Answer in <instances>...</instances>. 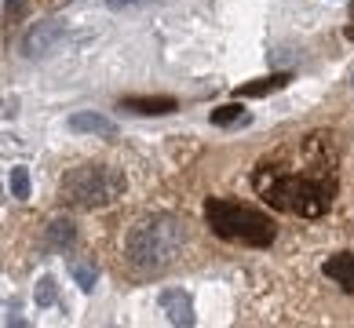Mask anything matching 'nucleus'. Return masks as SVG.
Here are the masks:
<instances>
[{"mask_svg":"<svg viewBox=\"0 0 354 328\" xmlns=\"http://www.w3.org/2000/svg\"><path fill=\"white\" fill-rule=\"evenodd\" d=\"M66 128L73 131V135H102V139H113V135H117V124L110 121V117L95 113V110H77V113H70Z\"/></svg>","mask_w":354,"mask_h":328,"instance_id":"7","label":"nucleus"},{"mask_svg":"<svg viewBox=\"0 0 354 328\" xmlns=\"http://www.w3.org/2000/svg\"><path fill=\"white\" fill-rule=\"evenodd\" d=\"M66 270H70V278H73V284L81 288V292H95V284H99L95 259H88V255H66Z\"/></svg>","mask_w":354,"mask_h":328,"instance_id":"10","label":"nucleus"},{"mask_svg":"<svg viewBox=\"0 0 354 328\" xmlns=\"http://www.w3.org/2000/svg\"><path fill=\"white\" fill-rule=\"evenodd\" d=\"M205 222L212 226L223 241H238L248 248H267L274 244V222L259 208H248L238 201H219L208 197L205 201Z\"/></svg>","mask_w":354,"mask_h":328,"instance_id":"3","label":"nucleus"},{"mask_svg":"<svg viewBox=\"0 0 354 328\" xmlns=\"http://www.w3.org/2000/svg\"><path fill=\"white\" fill-rule=\"evenodd\" d=\"M252 182L263 193L267 204L281 208V212H292V215H304V219H318L333 204V182L325 175H296L278 164H259Z\"/></svg>","mask_w":354,"mask_h":328,"instance_id":"1","label":"nucleus"},{"mask_svg":"<svg viewBox=\"0 0 354 328\" xmlns=\"http://www.w3.org/2000/svg\"><path fill=\"white\" fill-rule=\"evenodd\" d=\"M322 273L329 278L333 284H339V292L354 296V255L351 252H336L322 262Z\"/></svg>","mask_w":354,"mask_h":328,"instance_id":"8","label":"nucleus"},{"mask_svg":"<svg viewBox=\"0 0 354 328\" xmlns=\"http://www.w3.org/2000/svg\"><path fill=\"white\" fill-rule=\"evenodd\" d=\"M26 0H4V19H22Z\"/></svg>","mask_w":354,"mask_h":328,"instance_id":"16","label":"nucleus"},{"mask_svg":"<svg viewBox=\"0 0 354 328\" xmlns=\"http://www.w3.org/2000/svg\"><path fill=\"white\" fill-rule=\"evenodd\" d=\"M11 197H15V201H26V197H30V168L26 164L11 168Z\"/></svg>","mask_w":354,"mask_h":328,"instance_id":"15","label":"nucleus"},{"mask_svg":"<svg viewBox=\"0 0 354 328\" xmlns=\"http://www.w3.org/2000/svg\"><path fill=\"white\" fill-rule=\"evenodd\" d=\"M124 190H128L124 172H117L110 164H81V168H73V172H66L59 182L62 204L88 208V212L113 204L117 197H124Z\"/></svg>","mask_w":354,"mask_h":328,"instance_id":"4","label":"nucleus"},{"mask_svg":"<svg viewBox=\"0 0 354 328\" xmlns=\"http://www.w3.org/2000/svg\"><path fill=\"white\" fill-rule=\"evenodd\" d=\"M44 244L51 252H70L77 244V222L73 219H51L44 226Z\"/></svg>","mask_w":354,"mask_h":328,"instance_id":"9","label":"nucleus"},{"mask_svg":"<svg viewBox=\"0 0 354 328\" xmlns=\"http://www.w3.org/2000/svg\"><path fill=\"white\" fill-rule=\"evenodd\" d=\"M121 110L139 113V117H168L179 110L176 99H121Z\"/></svg>","mask_w":354,"mask_h":328,"instance_id":"11","label":"nucleus"},{"mask_svg":"<svg viewBox=\"0 0 354 328\" xmlns=\"http://www.w3.org/2000/svg\"><path fill=\"white\" fill-rule=\"evenodd\" d=\"M62 41H66V26L48 19V22H33L30 30L22 33V55L26 59H44L51 55Z\"/></svg>","mask_w":354,"mask_h":328,"instance_id":"5","label":"nucleus"},{"mask_svg":"<svg viewBox=\"0 0 354 328\" xmlns=\"http://www.w3.org/2000/svg\"><path fill=\"white\" fill-rule=\"evenodd\" d=\"M351 19H354V8H351ZM347 41H354V26H347Z\"/></svg>","mask_w":354,"mask_h":328,"instance_id":"17","label":"nucleus"},{"mask_svg":"<svg viewBox=\"0 0 354 328\" xmlns=\"http://www.w3.org/2000/svg\"><path fill=\"white\" fill-rule=\"evenodd\" d=\"M157 303H161L165 318L172 321L176 328H190L194 321H198V313H194V299H190V292H183V288H165V292L157 296Z\"/></svg>","mask_w":354,"mask_h":328,"instance_id":"6","label":"nucleus"},{"mask_svg":"<svg viewBox=\"0 0 354 328\" xmlns=\"http://www.w3.org/2000/svg\"><path fill=\"white\" fill-rule=\"evenodd\" d=\"M33 299H37V307H55V303H59V284H55V278H41V281H37Z\"/></svg>","mask_w":354,"mask_h":328,"instance_id":"14","label":"nucleus"},{"mask_svg":"<svg viewBox=\"0 0 354 328\" xmlns=\"http://www.w3.org/2000/svg\"><path fill=\"white\" fill-rule=\"evenodd\" d=\"M288 81H292V73H274V77H263V81H256V84H241L238 95H245V99H263V95H270V91L285 88Z\"/></svg>","mask_w":354,"mask_h":328,"instance_id":"12","label":"nucleus"},{"mask_svg":"<svg viewBox=\"0 0 354 328\" xmlns=\"http://www.w3.org/2000/svg\"><path fill=\"white\" fill-rule=\"evenodd\" d=\"M212 124L216 128H230V124H248V113L241 102H227V106H216L212 110Z\"/></svg>","mask_w":354,"mask_h":328,"instance_id":"13","label":"nucleus"},{"mask_svg":"<svg viewBox=\"0 0 354 328\" xmlns=\"http://www.w3.org/2000/svg\"><path fill=\"white\" fill-rule=\"evenodd\" d=\"M183 244H187V222L179 215H150L128 230L124 259L142 273H157L179 259Z\"/></svg>","mask_w":354,"mask_h":328,"instance_id":"2","label":"nucleus"}]
</instances>
